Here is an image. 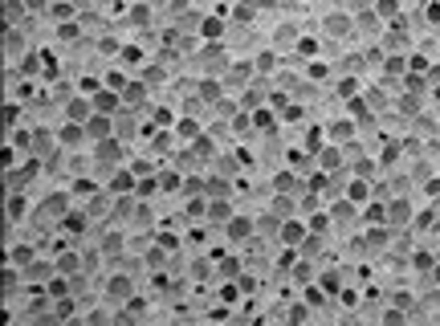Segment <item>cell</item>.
Returning <instances> with one entry per match:
<instances>
[{
    "label": "cell",
    "mask_w": 440,
    "mask_h": 326,
    "mask_svg": "<svg viewBox=\"0 0 440 326\" xmlns=\"http://www.w3.org/2000/svg\"><path fill=\"white\" fill-rule=\"evenodd\" d=\"M302 236H306V228L302 224H286V241L294 245V241H302Z\"/></svg>",
    "instance_id": "obj_5"
},
{
    "label": "cell",
    "mask_w": 440,
    "mask_h": 326,
    "mask_svg": "<svg viewBox=\"0 0 440 326\" xmlns=\"http://www.w3.org/2000/svg\"><path fill=\"white\" fill-rule=\"evenodd\" d=\"M66 114H70V118H74V123H86V118H90V114H94V106H86V102H82V98H74V102H70V106H66Z\"/></svg>",
    "instance_id": "obj_2"
},
{
    "label": "cell",
    "mask_w": 440,
    "mask_h": 326,
    "mask_svg": "<svg viewBox=\"0 0 440 326\" xmlns=\"http://www.w3.org/2000/svg\"><path fill=\"white\" fill-rule=\"evenodd\" d=\"M5 21H21V5H17V0H9V5H5Z\"/></svg>",
    "instance_id": "obj_7"
},
{
    "label": "cell",
    "mask_w": 440,
    "mask_h": 326,
    "mask_svg": "<svg viewBox=\"0 0 440 326\" xmlns=\"http://www.w3.org/2000/svg\"><path fill=\"white\" fill-rule=\"evenodd\" d=\"M25 9H33V13H37V9H45V0H25Z\"/></svg>",
    "instance_id": "obj_8"
},
{
    "label": "cell",
    "mask_w": 440,
    "mask_h": 326,
    "mask_svg": "<svg viewBox=\"0 0 440 326\" xmlns=\"http://www.w3.org/2000/svg\"><path fill=\"white\" fill-rule=\"evenodd\" d=\"M86 135H90V139H110V118L90 114V118H86Z\"/></svg>",
    "instance_id": "obj_1"
},
{
    "label": "cell",
    "mask_w": 440,
    "mask_h": 326,
    "mask_svg": "<svg viewBox=\"0 0 440 326\" xmlns=\"http://www.w3.org/2000/svg\"><path fill=\"white\" fill-rule=\"evenodd\" d=\"M127 293H131V281L127 277H114L110 281V298H127Z\"/></svg>",
    "instance_id": "obj_4"
},
{
    "label": "cell",
    "mask_w": 440,
    "mask_h": 326,
    "mask_svg": "<svg viewBox=\"0 0 440 326\" xmlns=\"http://www.w3.org/2000/svg\"><path fill=\"white\" fill-rule=\"evenodd\" d=\"M229 232H233V241H237V236H249V220H233Z\"/></svg>",
    "instance_id": "obj_6"
},
{
    "label": "cell",
    "mask_w": 440,
    "mask_h": 326,
    "mask_svg": "<svg viewBox=\"0 0 440 326\" xmlns=\"http://www.w3.org/2000/svg\"><path fill=\"white\" fill-rule=\"evenodd\" d=\"M94 110H98V114H102V110H106V114H110V110H118L114 94H106V90H102V94H94Z\"/></svg>",
    "instance_id": "obj_3"
}]
</instances>
